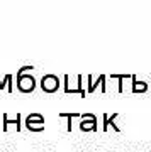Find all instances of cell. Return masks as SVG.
Returning <instances> with one entry per match:
<instances>
[{
  "instance_id": "obj_1",
  "label": "cell",
  "mask_w": 151,
  "mask_h": 152,
  "mask_svg": "<svg viewBox=\"0 0 151 152\" xmlns=\"http://www.w3.org/2000/svg\"><path fill=\"white\" fill-rule=\"evenodd\" d=\"M17 88L21 93H33L36 88V80L33 75H17Z\"/></svg>"
},
{
  "instance_id": "obj_2",
  "label": "cell",
  "mask_w": 151,
  "mask_h": 152,
  "mask_svg": "<svg viewBox=\"0 0 151 152\" xmlns=\"http://www.w3.org/2000/svg\"><path fill=\"white\" fill-rule=\"evenodd\" d=\"M59 88V80L56 75H44L41 80V90L44 93H54Z\"/></svg>"
},
{
  "instance_id": "obj_3",
  "label": "cell",
  "mask_w": 151,
  "mask_h": 152,
  "mask_svg": "<svg viewBox=\"0 0 151 152\" xmlns=\"http://www.w3.org/2000/svg\"><path fill=\"white\" fill-rule=\"evenodd\" d=\"M117 115H119V113H112V115L104 113V129H102L104 132H107V130H109V125H112V129H114L115 132H121V129H119L117 125L114 124V120L117 118Z\"/></svg>"
},
{
  "instance_id": "obj_4",
  "label": "cell",
  "mask_w": 151,
  "mask_h": 152,
  "mask_svg": "<svg viewBox=\"0 0 151 152\" xmlns=\"http://www.w3.org/2000/svg\"><path fill=\"white\" fill-rule=\"evenodd\" d=\"M80 130L83 132L97 130V118H83L80 122Z\"/></svg>"
},
{
  "instance_id": "obj_5",
  "label": "cell",
  "mask_w": 151,
  "mask_h": 152,
  "mask_svg": "<svg viewBox=\"0 0 151 152\" xmlns=\"http://www.w3.org/2000/svg\"><path fill=\"white\" fill-rule=\"evenodd\" d=\"M131 80H132V93H144L148 91V85L144 81H138L136 75H131Z\"/></svg>"
},
{
  "instance_id": "obj_6",
  "label": "cell",
  "mask_w": 151,
  "mask_h": 152,
  "mask_svg": "<svg viewBox=\"0 0 151 152\" xmlns=\"http://www.w3.org/2000/svg\"><path fill=\"white\" fill-rule=\"evenodd\" d=\"M10 124H16L17 132L21 130V115L17 113V117H16V118H9V115H7V113H4V132H7V130H9V125H10Z\"/></svg>"
},
{
  "instance_id": "obj_7",
  "label": "cell",
  "mask_w": 151,
  "mask_h": 152,
  "mask_svg": "<svg viewBox=\"0 0 151 152\" xmlns=\"http://www.w3.org/2000/svg\"><path fill=\"white\" fill-rule=\"evenodd\" d=\"M104 76H105V75H98L97 80H95L92 75L87 76V80H88V88H87V93H93V91H95V90H97V86H98V83L102 81Z\"/></svg>"
},
{
  "instance_id": "obj_8",
  "label": "cell",
  "mask_w": 151,
  "mask_h": 152,
  "mask_svg": "<svg viewBox=\"0 0 151 152\" xmlns=\"http://www.w3.org/2000/svg\"><path fill=\"white\" fill-rule=\"evenodd\" d=\"M26 124H44V117L41 113H31L27 115Z\"/></svg>"
},
{
  "instance_id": "obj_9",
  "label": "cell",
  "mask_w": 151,
  "mask_h": 152,
  "mask_svg": "<svg viewBox=\"0 0 151 152\" xmlns=\"http://www.w3.org/2000/svg\"><path fill=\"white\" fill-rule=\"evenodd\" d=\"M110 78H117V80H119L117 91L122 93V91H124V80H126V78H131V75H110Z\"/></svg>"
},
{
  "instance_id": "obj_10",
  "label": "cell",
  "mask_w": 151,
  "mask_h": 152,
  "mask_svg": "<svg viewBox=\"0 0 151 152\" xmlns=\"http://www.w3.org/2000/svg\"><path fill=\"white\" fill-rule=\"evenodd\" d=\"M59 117H66V118H68V129H66V130L71 132V118H73V117H80V113H59Z\"/></svg>"
},
{
  "instance_id": "obj_11",
  "label": "cell",
  "mask_w": 151,
  "mask_h": 152,
  "mask_svg": "<svg viewBox=\"0 0 151 152\" xmlns=\"http://www.w3.org/2000/svg\"><path fill=\"white\" fill-rule=\"evenodd\" d=\"M26 129H27V130H31V132H41V130H44V129H43V124H38V125L26 124Z\"/></svg>"
},
{
  "instance_id": "obj_12",
  "label": "cell",
  "mask_w": 151,
  "mask_h": 152,
  "mask_svg": "<svg viewBox=\"0 0 151 152\" xmlns=\"http://www.w3.org/2000/svg\"><path fill=\"white\" fill-rule=\"evenodd\" d=\"M26 71H34V66H22L17 75H22V73H26Z\"/></svg>"
},
{
  "instance_id": "obj_13",
  "label": "cell",
  "mask_w": 151,
  "mask_h": 152,
  "mask_svg": "<svg viewBox=\"0 0 151 152\" xmlns=\"http://www.w3.org/2000/svg\"><path fill=\"white\" fill-rule=\"evenodd\" d=\"M100 91H102V93L107 91V88H105V76H104V78H102V81H100Z\"/></svg>"
},
{
  "instance_id": "obj_14",
  "label": "cell",
  "mask_w": 151,
  "mask_h": 152,
  "mask_svg": "<svg viewBox=\"0 0 151 152\" xmlns=\"http://www.w3.org/2000/svg\"><path fill=\"white\" fill-rule=\"evenodd\" d=\"M80 117H81V120H83V118H97L93 113H81Z\"/></svg>"
},
{
  "instance_id": "obj_15",
  "label": "cell",
  "mask_w": 151,
  "mask_h": 152,
  "mask_svg": "<svg viewBox=\"0 0 151 152\" xmlns=\"http://www.w3.org/2000/svg\"><path fill=\"white\" fill-rule=\"evenodd\" d=\"M148 91H151V81H150V88H148Z\"/></svg>"
},
{
  "instance_id": "obj_16",
  "label": "cell",
  "mask_w": 151,
  "mask_h": 152,
  "mask_svg": "<svg viewBox=\"0 0 151 152\" xmlns=\"http://www.w3.org/2000/svg\"><path fill=\"white\" fill-rule=\"evenodd\" d=\"M2 152H4V151H2Z\"/></svg>"
}]
</instances>
